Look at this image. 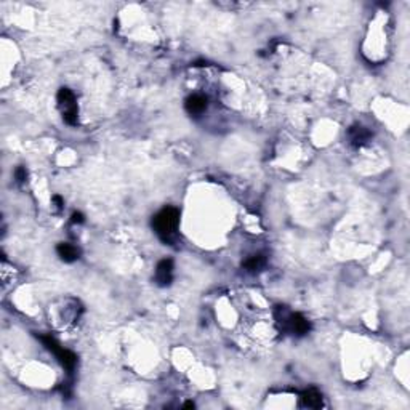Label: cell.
I'll list each match as a JSON object with an SVG mask.
<instances>
[{
  "mask_svg": "<svg viewBox=\"0 0 410 410\" xmlns=\"http://www.w3.org/2000/svg\"><path fill=\"white\" fill-rule=\"evenodd\" d=\"M180 221V210L175 207H165L152 218V228L156 234L164 242H170L175 236V231L178 228Z\"/></svg>",
  "mask_w": 410,
  "mask_h": 410,
  "instance_id": "1",
  "label": "cell"
},
{
  "mask_svg": "<svg viewBox=\"0 0 410 410\" xmlns=\"http://www.w3.org/2000/svg\"><path fill=\"white\" fill-rule=\"evenodd\" d=\"M40 340H42V343L45 344L46 348H48L55 356H57V359L61 362V366L66 369L68 372H72L74 370V367H76V364H77V356L76 354H74L72 351H69V349H64V348H61L60 344H58V341L55 340L53 337H40Z\"/></svg>",
  "mask_w": 410,
  "mask_h": 410,
  "instance_id": "2",
  "label": "cell"
},
{
  "mask_svg": "<svg viewBox=\"0 0 410 410\" xmlns=\"http://www.w3.org/2000/svg\"><path fill=\"white\" fill-rule=\"evenodd\" d=\"M173 279V262L172 260H161L156 268V282L161 287L170 285Z\"/></svg>",
  "mask_w": 410,
  "mask_h": 410,
  "instance_id": "3",
  "label": "cell"
},
{
  "mask_svg": "<svg viewBox=\"0 0 410 410\" xmlns=\"http://www.w3.org/2000/svg\"><path fill=\"white\" fill-rule=\"evenodd\" d=\"M282 321L288 324V329H290L293 333L296 335H304L310 332L311 325L308 322L300 313H295V314H288V316H282Z\"/></svg>",
  "mask_w": 410,
  "mask_h": 410,
  "instance_id": "4",
  "label": "cell"
},
{
  "mask_svg": "<svg viewBox=\"0 0 410 410\" xmlns=\"http://www.w3.org/2000/svg\"><path fill=\"white\" fill-rule=\"evenodd\" d=\"M184 106H186V111L192 116L202 114L203 111L207 109V98L202 95H191L188 99H186Z\"/></svg>",
  "mask_w": 410,
  "mask_h": 410,
  "instance_id": "5",
  "label": "cell"
},
{
  "mask_svg": "<svg viewBox=\"0 0 410 410\" xmlns=\"http://www.w3.org/2000/svg\"><path fill=\"white\" fill-rule=\"evenodd\" d=\"M57 251H58L60 258L63 260V262H66V263L76 262V260L80 257V250L77 247L71 245V244H60L57 247Z\"/></svg>",
  "mask_w": 410,
  "mask_h": 410,
  "instance_id": "6",
  "label": "cell"
},
{
  "mask_svg": "<svg viewBox=\"0 0 410 410\" xmlns=\"http://www.w3.org/2000/svg\"><path fill=\"white\" fill-rule=\"evenodd\" d=\"M58 102H60L61 108H64L63 113H66V111H69L72 108H77L76 96H74V93L69 88H61L58 91Z\"/></svg>",
  "mask_w": 410,
  "mask_h": 410,
  "instance_id": "7",
  "label": "cell"
},
{
  "mask_svg": "<svg viewBox=\"0 0 410 410\" xmlns=\"http://www.w3.org/2000/svg\"><path fill=\"white\" fill-rule=\"evenodd\" d=\"M301 399H303V404L306 407H313V408H319L322 407V396L319 391L316 389H308L301 394Z\"/></svg>",
  "mask_w": 410,
  "mask_h": 410,
  "instance_id": "8",
  "label": "cell"
},
{
  "mask_svg": "<svg viewBox=\"0 0 410 410\" xmlns=\"http://www.w3.org/2000/svg\"><path fill=\"white\" fill-rule=\"evenodd\" d=\"M349 136H351L352 144L359 146V144H362V143H366V141H367V139L370 138V133L367 132V130H366L364 127L354 125V127H351V130H349Z\"/></svg>",
  "mask_w": 410,
  "mask_h": 410,
  "instance_id": "9",
  "label": "cell"
},
{
  "mask_svg": "<svg viewBox=\"0 0 410 410\" xmlns=\"http://www.w3.org/2000/svg\"><path fill=\"white\" fill-rule=\"evenodd\" d=\"M265 265H266V258L263 255H255V257H251V258L247 260V262L244 263V268L247 269L248 273H257Z\"/></svg>",
  "mask_w": 410,
  "mask_h": 410,
  "instance_id": "10",
  "label": "cell"
},
{
  "mask_svg": "<svg viewBox=\"0 0 410 410\" xmlns=\"http://www.w3.org/2000/svg\"><path fill=\"white\" fill-rule=\"evenodd\" d=\"M15 178H16L18 183H23L27 178V172H26L24 167H18V169L15 170Z\"/></svg>",
  "mask_w": 410,
  "mask_h": 410,
  "instance_id": "11",
  "label": "cell"
},
{
  "mask_svg": "<svg viewBox=\"0 0 410 410\" xmlns=\"http://www.w3.org/2000/svg\"><path fill=\"white\" fill-rule=\"evenodd\" d=\"M72 223H83V215L80 212H76V213H72V218H71Z\"/></svg>",
  "mask_w": 410,
  "mask_h": 410,
  "instance_id": "12",
  "label": "cell"
},
{
  "mask_svg": "<svg viewBox=\"0 0 410 410\" xmlns=\"http://www.w3.org/2000/svg\"><path fill=\"white\" fill-rule=\"evenodd\" d=\"M53 202L57 203V207H58V209L63 207V199L60 197V195H53Z\"/></svg>",
  "mask_w": 410,
  "mask_h": 410,
  "instance_id": "13",
  "label": "cell"
},
{
  "mask_svg": "<svg viewBox=\"0 0 410 410\" xmlns=\"http://www.w3.org/2000/svg\"><path fill=\"white\" fill-rule=\"evenodd\" d=\"M184 408H194V402H186Z\"/></svg>",
  "mask_w": 410,
  "mask_h": 410,
  "instance_id": "14",
  "label": "cell"
}]
</instances>
